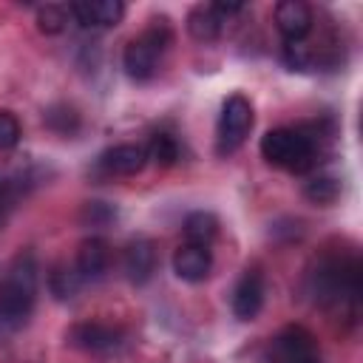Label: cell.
I'll return each instance as SVG.
<instances>
[{
    "label": "cell",
    "mask_w": 363,
    "mask_h": 363,
    "mask_svg": "<svg viewBox=\"0 0 363 363\" xmlns=\"http://www.w3.org/2000/svg\"><path fill=\"white\" fill-rule=\"evenodd\" d=\"M252 130V105L247 96L233 94L224 99L221 105V116H218V128H216V147L221 156L235 153L244 139Z\"/></svg>",
    "instance_id": "5b68a950"
},
{
    "label": "cell",
    "mask_w": 363,
    "mask_h": 363,
    "mask_svg": "<svg viewBox=\"0 0 363 363\" xmlns=\"http://www.w3.org/2000/svg\"><path fill=\"white\" fill-rule=\"evenodd\" d=\"M224 23H227V17H224V11H221L218 3L193 6L190 14H187V31H190L196 40H201V43L216 40V37L224 31Z\"/></svg>",
    "instance_id": "9a60e30c"
},
{
    "label": "cell",
    "mask_w": 363,
    "mask_h": 363,
    "mask_svg": "<svg viewBox=\"0 0 363 363\" xmlns=\"http://www.w3.org/2000/svg\"><path fill=\"white\" fill-rule=\"evenodd\" d=\"M315 14L303 0H284L275 6V28L286 43H301L312 31Z\"/></svg>",
    "instance_id": "9c48e42d"
},
{
    "label": "cell",
    "mask_w": 363,
    "mask_h": 363,
    "mask_svg": "<svg viewBox=\"0 0 363 363\" xmlns=\"http://www.w3.org/2000/svg\"><path fill=\"white\" fill-rule=\"evenodd\" d=\"M145 150H147V159H153L159 167H173L182 159V147L173 133H153V139Z\"/></svg>",
    "instance_id": "ac0fdd59"
},
{
    "label": "cell",
    "mask_w": 363,
    "mask_h": 363,
    "mask_svg": "<svg viewBox=\"0 0 363 363\" xmlns=\"http://www.w3.org/2000/svg\"><path fill=\"white\" fill-rule=\"evenodd\" d=\"M261 156L289 173H306L318 164V139L301 128H275L261 136Z\"/></svg>",
    "instance_id": "3957f363"
},
{
    "label": "cell",
    "mask_w": 363,
    "mask_h": 363,
    "mask_svg": "<svg viewBox=\"0 0 363 363\" xmlns=\"http://www.w3.org/2000/svg\"><path fill=\"white\" fill-rule=\"evenodd\" d=\"M82 286V278L74 267L68 264H57L51 272H48V289L57 301H71Z\"/></svg>",
    "instance_id": "e0dca14e"
},
{
    "label": "cell",
    "mask_w": 363,
    "mask_h": 363,
    "mask_svg": "<svg viewBox=\"0 0 363 363\" xmlns=\"http://www.w3.org/2000/svg\"><path fill=\"white\" fill-rule=\"evenodd\" d=\"M20 142V122L14 113L0 111V150H11Z\"/></svg>",
    "instance_id": "7402d4cb"
},
{
    "label": "cell",
    "mask_w": 363,
    "mask_h": 363,
    "mask_svg": "<svg viewBox=\"0 0 363 363\" xmlns=\"http://www.w3.org/2000/svg\"><path fill=\"white\" fill-rule=\"evenodd\" d=\"M113 216H116V210L105 201H88L82 210V218L91 224H108V221H113Z\"/></svg>",
    "instance_id": "603a6c76"
},
{
    "label": "cell",
    "mask_w": 363,
    "mask_h": 363,
    "mask_svg": "<svg viewBox=\"0 0 363 363\" xmlns=\"http://www.w3.org/2000/svg\"><path fill=\"white\" fill-rule=\"evenodd\" d=\"M213 269V252L210 247L201 244H190L184 241L182 247H176L173 252V272L187 281V284H201Z\"/></svg>",
    "instance_id": "8fae6325"
},
{
    "label": "cell",
    "mask_w": 363,
    "mask_h": 363,
    "mask_svg": "<svg viewBox=\"0 0 363 363\" xmlns=\"http://www.w3.org/2000/svg\"><path fill=\"white\" fill-rule=\"evenodd\" d=\"M184 238L190 241V244H201V247H210V241L216 238V233H218V218L213 216V213H207V210H196V213H190L187 218H184Z\"/></svg>",
    "instance_id": "2e32d148"
},
{
    "label": "cell",
    "mask_w": 363,
    "mask_h": 363,
    "mask_svg": "<svg viewBox=\"0 0 363 363\" xmlns=\"http://www.w3.org/2000/svg\"><path fill=\"white\" fill-rule=\"evenodd\" d=\"M111 267V247L105 238L99 235H91L79 244L77 250V261H74V269L79 272L82 284L85 281H99Z\"/></svg>",
    "instance_id": "5bb4252c"
},
{
    "label": "cell",
    "mask_w": 363,
    "mask_h": 363,
    "mask_svg": "<svg viewBox=\"0 0 363 363\" xmlns=\"http://www.w3.org/2000/svg\"><path fill=\"white\" fill-rule=\"evenodd\" d=\"M65 23H68V9L65 6L45 3V6L37 9V28L43 34H60V31H65Z\"/></svg>",
    "instance_id": "ffe728a7"
},
{
    "label": "cell",
    "mask_w": 363,
    "mask_h": 363,
    "mask_svg": "<svg viewBox=\"0 0 363 363\" xmlns=\"http://www.w3.org/2000/svg\"><path fill=\"white\" fill-rule=\"evenodd\" d=\"M122 269H125L130 284H136V286L147 284L156 272V247H153V241L150 238H133L125 247Z\"/></svg>",
    "instance_id": "4fadbf2b"
},
{
    "label": "cell",
    "mask_w": 363,
    "mask_h": 363,
    "mask_svg": "<svg viewBox=\"0 0 363 363\" xmlns=\"http://www.w3.org/2000/svg\"><path fill=\"white\" fill-rule=\"evenodd\" d=\"M292 363H320V354H309V357H301V360H292Z\"/></svg>",
    "instance_id": "d4e9b609"
},
{
    "label": "cell",
    "mask_w": 363,
    "mask_h": 363,
    "mask_svg": "<svg viewBox=\"0 0 363 363\" xmlns=\"http://www.w3.org/2000/svg\"><path fill=\"white\" fill-rule=\"evenodd\" d=\"M40 267L31 252H20L11 258L6 272L0 275V332H17L28 323L37 303Z\"/></svg>",
    "instance_id": "7a4b0ae2"
},
{
    "label": "cell",
    "mask_w": 363,
    "mask_h": 363,
    "mask_svg": "<svg viewBox=\"0 0 363 363\" xmlns=\"http://www.w3.org/2000/svg\"><path fill=\"white\" fill-rule=\"evenodd\" d=\"M306 292L326 309H357L360 301V261L354 255H326L306 275Z\"/></svg>",
    "instance_id": "6da1fadb"
},
{
    "label": "cell",
    "mask_w": 363,
    "mask_h": 363,
    "mask_svg": "<svg viewBox=\"0 0 363 363\" xmlns=\"http://www.w3.org/2000/svg\"><path fill=\"white\" fill-rule=\"evenodd\" d=\"M45 122H48V128H54V130L62 133V136L74 133L77 125H79V119H77V113H74L71 108H51V111L45 113Z\"/></svg>",
    "instance_id": "44dd1931"
},
{
    "label": "cell",
    "mask_w": 363,
    "mask_h": 363,
    "mask_svg": "<svg viewBox=\"0 0 363 363\" xmlns=\"http://www.w3.org/2000/svg\"><path fill=\"white\" fill-rule=\"evenodd\" d=\"M71 340L91 354H108L125 343V335L116 326H108L99 320H85V323H77L71 329Z\"/></svg>",
    "instance_id": "8992f818"
},
{
    "label": "cell",
    "mask_w": 363,
    "mask_h": 363,
    "mask_svg": "<svg viewBox=\"0 0 363 363\" xmlns=\"http://www.w3.org/2000/svg\"><path fill=\"white\" fill-rule=\"evenodd\" d=\"M68 14L82 28H111L122 20L125 6L119 0H77L68 3Z\"/></svg>",
    "instance_id": "ba28073f"
},
{
    "label": "cell",
    "mask_w": 363,
    "mask_h": 363,
    "mask_svg": "<svg viewBox=\"0 0 363 363\" xmlns=\"http://www.w3.org/2000/svg\"><path fill=\"white\" fill-rule=\"evenodd\" d=\"M11 204H14V187L0 179V218L11 210Z\"/></svg>",
    "instance_id": "cb8c5ba5"
},
{
    "label": "cell",
    "mask_w": 363,
    "mask_h": 363,
    "mask_svg": "<svg viewBox=\"0 0 363 363\" xmlns=\"http://www.w3.org/2000/svg\"><path fill=\"white\" fill-rule=\"evenodd\" d=\"M303 196L312 204H332L340 196V182L335 176H315L303 184Z\"/></svg>",
    "instance_id": "d6986e66"
},
{
    "label": "cell",
    "mask_w": 363,
    "mask_h": 363,
    "mask_svg": "<svg viewBox=\"0 0 363 363\" xmlns=\"http://www.w3.org/2000/svg\"><path fill=\"white\" fill-rule=\"evenodd\" d=\"M167 45H170V28L164 26V20H162V26L145 28L139 37H133L125 45V54H122L125 74L136 82L150 79L159 71V62H162V54L167 51Z\"/></svg>",
    "instance_id": "277c9868"
},
{
    "label": "cell",
    "mask_w": 363,
    "mask_h": 363,
    "mask_svg": "<svg viewBox=\"0 0 363 363\" xmlns=\"http://www.w3.org/2000/svg\"><path fill=\"white\" fill-rule=\"evenodd\" d=\"M309 354H318V343H315L312 332H306L303 326H286L272 337L269 363H292V360H301Z\"/></svg>",
    "instance_id": "52a82bcc"
},
{
    "label": "cell",
    "mask_w": 363,
    "mask_h": 363,
    "mask_svg": "<svg viewBox=\"0 0 363 363\" xmlns=\"http://www.w3.org/2000/svg\"><path fill=\"white\" fill-rule=\"evenodd\" d=\"M230 303H233V315L238 320H252L261 312V306H264V278H261L258 269H247L238 278Z\"/></svg>",
    "instance_id": "7c38bea8"
},
{
    "label": "cell",
    "mask_w": 363,
    "mask_h": 363,
    "mask_svg": "<svg viewBox=\"0 0 363 363\" xmlns=\"http://www.w3.org/2000/svg\"><path fill=\"white\" fill-rule=\"evenodd\" d=\"M96 164L105 176H133L147 164V150L145 145H133V142L113 145L96 159Z\"/></svg>",
    "instance_id": "30bf717a"
}]
</instances>
